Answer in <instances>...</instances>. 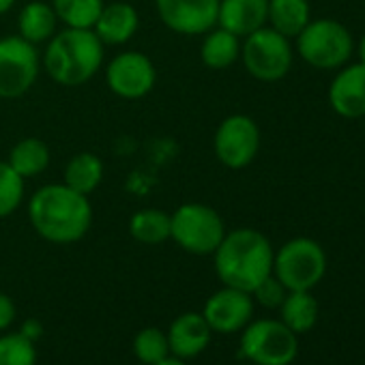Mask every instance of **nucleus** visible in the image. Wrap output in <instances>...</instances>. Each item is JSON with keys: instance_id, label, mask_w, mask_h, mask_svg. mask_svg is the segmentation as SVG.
I'll return each instance as SVG.
<instances>
[{"instance_id": "2eb2a0df", "label": "nucleus", "mask_w": 365, "mask_h": 365, "mask_svg": "<svg viewBox=\"0 0 365 365\" xmlns=\"http://www.w3.org/2000/svg\"><path fill=\"white\" fill-rule=\"evenodd\" d=\"M168 346H170V354L178 356L182 361L196 359L198 354H202L209 344H211V327L205 320L202 314L198 312H187L180 314L168 329Z\"/></svg>"}, {"instance_id": "473e14b6", "label": "nucleus", "mask_w": 365, "mask_h": 365, "mask_svg": "<svg viewBox=\"0 0 365 365\" xmlns=\"http://www.w3.org/2000/svg\"><path fill=\"white\" fill-rule=\"evenodd\" d=\"M155 365H187V361H182V359H178V356H165L163 361H159V363H155Z\"/></svg>"}, {"instance_id": "7ed1b4c3", "label": "nucleus", "mask_w": 365, "mask_h": 365, "mask_svg": "<svg viewBox=\"0 0 365 365\" xmlns=\"http://www.w3.org/2000/svg\"><path fill=\"white\" fill-rule=\"evenodd\" d=\"M275 250L271 241L254 228L226 232L213 252V264L220 282L252 294V290L273 273Z\"/></svg>"}, {"instance_id": "7c9ffc66", "label": "nucleus", "mask_w": 365, "mask_h": 365, "mask_svg": "<svg viewBox=\"0 0 365 365\" xmlns=\"http://www.w3.org/2000/svg\"><path fill=\"white\" fill-rule=\"evenodd\" d=\"M20 333H22L26 339H31V341H39V339L43 337L46 329H43L41 320H37V318H26V320L22 322V327H20Z\"/></svg>"}, {"instance_id": "f03ea898", "label": "nucleus", "mask_w": 365, "mask_h": 365, "mask_svg": "<svg viewBox=\"0 0 365 365\" xmlns=\"http://www.w3.org/2000/svg\"><path fill=\"white\" fill-rule=\"evenodd\" d=\"M106 65V46L93 29H63L41 52V69L65 88L91 82Z\"/></svg>"}, {"instance_id": "cd10ccee", "label": "nucleus", "mask_w": 365, "mask_h": 365, "mask_svg": "<svg viewBox=\"0 0 365 365\" xmlns=\"http://www.w3.org/2000/svg\"><path fill=\"white\" fill-rule=\"evenodd\" d=\"M0 365H37L35 341L22 333L0 335Z\"/></svg>"}, {"instance_id": "412c9836", "label": "nucleus", "mask_w": 365, "mask_h": 365, "mask_svg": "<svg viewBox=\"0 0 365 365\" xmlns=\"http://www.w3.org/2000/svg\"><path fill=\"white\" fill-rule=\"evenodd\" d=\"M312 20L309 0H269L267 26L279 35L294 39Z\"/></svg>"}, {"instance_id": "a211bd4d", "label": "nucleus", "mask_w": 365, "mask_h": 365, "mask_svg": "<svg viewBox=\"0 0 365 365\" xmlns=\"http://www.w3.org/2000/svg\"><path fill=\"white\" fill-rule=\"evenodd\" d=\"M58 26L61 24H58V18H56L52 5L43 3V0H33V3H26L20 9L18 35L37 48L46 46L58 33Z\"/></svg>"}, {"instance_id": "6ab92c4d", "label": "nucleus", "mask_w": 365, "mask_h": 365, "mask_svg": "<svg viewBox=\"0 0 365 365\" xmlns=\"http://www.w3.org/2000/svg\"><path fill=\"white\" fill-rule=\"evenodd\" d=\"M103 176H106V163L97 153H91V150L76 153L65 163V170H63L65 185L88 196V198L93 192L99 190V185L103 182Z\"/></svg>"}, {"instance_id": "9b49d317", "label": "nucleus", "mask_w": 365, "mask_h": 365, "mask_svg": "<svg viewBox=\"0 0 365 365\" xmlns=\"http://www.w3.org/2000/svg\"><path fill=\"white\" fill-rule=\"evenodd\" d=\"M106 84L112 95L125 101H138L153 93L157 84V67L148 54L123 50L106 63Z\"/></svg>"}, {"instance_id": "dca6fc26", "label": "nucleus", "mask_w": 365, "mask_h": 365, "mask_svg": "<svg viewBox=\"0 0 365 365\" xmlns=\"http://www.w3.org/2000/svg\"><path fill=\"white\" fill-rule=\"evenodd\" d=\"M93 31L106 48L127 46L140 31V14L131 3H106Z\"/></svg>"}, {"instance_id": "f257e3e1", "label": "nucleus", "mask_w": 365, "mask_h": 365, "mask_svg": "<svg viewBox=\"0 0 365 365\" xmlns=\"http://www.w3.org/2000/svg\"><path fill=\"white\" fill-rule=\"evenodd\" d=\"M33 230L48 243L73 245L82 241L93 226V205L88 196L67 187L65 182H46L26 207Z\"/></svg>"}, {"instance_id": "6e6552de", "label": "nucleus", "mask_w": 365, "mask_h": 365, "mask_svg": "<svg viewBox=\"0 0 365 365\" xmlns=\"http://www.w3.org/2000/svg\"><path fill=\"white\" fill-rule=\"evenodd\" d=\"M41 52L20 35L0 37V99H20L41 76Z\"/></svg>"}, {"instance_id": "ddd939ff", "label": "nucleus", "mask_w": 365, "mask_h": 365, "mask_svg": "<svg viewBox=\"0 0 365 365\" xmlns=\"http://www.w3.org/2000/svg\"><path fill=\"white\" fill-rule=\"evenodd\" d=\"M200 314L209 322L211 331L237 333V331H243L252 322L254 299L245 290L224 286L207 299L205 309Z\"/></svg>"}, {"instance_id": "bb28decb", "label": "nucleus", "mask_w": 365, "mask_h": 365, "mask_svg": "<svg viewBox=\"0 0 365 365\" xmlns=\"http://www.w3.org/2000/svg\"><path fill=\"white\" fill-rule=\"evenodd\" d=\"M133 354L144 365H155L170 356L168 335L157 327H146L135 333L133 337Z\"/></svg>"}, {"instance_id": "c9c22d12", "label": "nucleus", "mask_w": 365, "mask_h": 365, "mask_svg": "<svg viewBox=\"0 0 365 365\" xmlns=\"http://www.w3.org/2000/svg\"><path fill=\"white\" fill-rule=\"evenodd\" d=\"M363 131H365V127H363Z\"/></svg>"}, {"instance_id": "9d476101", "label": "nucleus", "mask_w": 365, "mask_h": 365, "mask_svg": "<svg viewBox=\"0 0 365 365\" xmlns=\"http://www.w3.org/2000/svg\"><path fill=\"white\" fill-rule=\"evenodd\" d=\"M260 140V127L252 116L230 114L215 129L213 153L228 170H243L258 157Z\"/></svg>"}, {"instance_id": "423d86ee", "label": "nucleus", "mask_w": 365, "mask_h": 365, "mask_svg": "<svg viewBox=\"0 0 365 365\" xmlns=\"http://www.w3.org/2000/svg\"><path fill=\"white\" fill-rule=\"evenodd\" d=\"M239 61L254 80L279 82L292 69L294 50L288 37L279 35L271 26H262L256 33L241 39Z\"/></svg>"}, {"instance_id": "aec40b11", "label": "nucleus", "mask_w": 365, "mask_h": 365, "mask_svg": "<svg viewBox=\"0 0 365 365\" xmlns=\"http://www.w3.org/2000/svg\"><path fill=\"white\" fill-rule=\"evenodd\" d=\"M241 58V37L230 31L215 26L202 35L200 43V61L207 69L224 71L230 69Z\"/></svg>"}, {"instance_id": "1a4fd4ad", "label": "nucleus", "mask_w": 365, "mask_h": 365, "mask_svg": "<svg viewBox=\"0 0 365 365\" xmlns=\"http://www.w3.org/2000/svg\"><path fill=\"white\" fill-rule=\"evenodd\" d=\"M299 339L282 320H254L243 329L241 356L254 365H290L297 359Z\"/></svg>"}, {"instance_id": "39448f33", "label": "nucleus", "mask_w": 365, "mask_h": 365, "mask_svg": "<svg viewBox=\"0 0 365 365\" xmlns=\"http://www.w3.org/2000/svg\"><path fill=\"white\" fill-rule=\"evenodd\" d=\"M294 41L297 54L309 67L322 71L344 67L354 52L350 31L331 18L309 20V24L294 37Z\"/></svg>"}, {"instance_id": "f704fd0d", "label": "nucleus", "mask_w": 365, "mask_h": 365, "mask_svg": "<svg viewBox=\"0 0 365 365\" xmlns=\"http://www.w3.org/2000/svg\"><path fill=\"white\" fill-rule=\"evenodd\" d=\"M250 365H254V363H250Z\"/></svg>"}, {"instance_id": "72a5a7b5", "label": "nucleus", "mask_w": 365, "mask_h": 365, "mask_svg": "<svg viewBox=\"0 0 365 365\" xmlns=\"http://www.w3.org/2000/svg\"><path fill=\"white\" fill-rule=\"evenodd\" d=\"M356 54H359V63L365 65V35L361 37V41H359V46H356Z\"/></svg>"}, {"instance_id": "0eeeda50", "label": "nucleus", "mask_w": 365, "mask_h": 365, "mask_svg": "<svg viewBox=\"0 0 365 365\" xmlns=\"http://www.w3.org/2000/svg\"><path fill=\"white\" fill-rule=\"evenodd\" d=\"M327 273V254L314 239L297 237L284 243L273 258V275L292 290H312Z\"/></svg>"}, {"instance_id": "f8f14e48", "label": "nucleus", "mask_w": 365, "mask_h": 365, "mask_svg": "<svg viewBox=\"0 0 365 365\" xmlns=\"http://www.w3.org/2000/svg\"><path fill=\"white\" fill-rule=\"evenodd\" d=\"M159 22L180 37H202L217 26L220 0H155Z\"/></svg>"}, {"instance_id": "393cba45", "label": "nucleus", "mask_w": 365, "mask_h": 365, "mask_svg": "<svg viewBox=\"0 0 365 365\" xmlns=\"http://www.w3.org/2000/svg\"><path fill=\"white\" fill-rule=\"evenodd\" d=\"M63 29H93L106 0H50Z\"/></svg>"}, {"instance_id": "2f4dec72", "label": "nucleus", "mask_w": 365, "mask_h": 365, "mask_svg": "<svg viewBox=\"0 0 365 365\" xmlns=\"http://www.w3.org/2000/svg\"><path fill=\"white\" fill-rule=\"evenodd\" d=\"M16 5H18V0H0V18L7 16Z\"/></svg>"}, {"instance_id": "4be33fe9", "label": "nucleus", "mask_w": 365, "mask_h": 365, "mask_svg": "<svg viewBox=\"0 0 365 365\" xmlns=\"http://www.w3.org/2000/svg\"><path fill=\"white\" fill-rule=\"evenodd\" d=\"M50 159H52V153H50V146L43 140H39V138H24V140L16 142L11 146L7 163L24 180H31V178L41 176L50 168Z\"/></svg>"}, {"instance_id": "a878e982", "label": "nucleus", "mask_w": 365, "mask_h": 365, "mask_svg": "<svg viewBox=\"0 0 365 365\" xmlns=\"http://www.w3.org/2000/svg\"><path fill=\"white\" fill-rule=\"evenodd\" d=\"M26 200V180L7 163L0 161V220H7Z\"/></svg>"}, {"instance_id": "5701e85b", "label": "nucleus", "mask_w": 365, "mask_h": 365, "mask_svg": "<svg viewBox=\"0 0 365 365\" xmlns=\"http://www.w3.org/2000/svg\"><path fill=\"white\" fill-rule=\"evenodd\" d=\"M282 322L294 331V333H305L314 329L318 320V301L312 294V290H292L286 294L284 303L279 305Z\"/></svg>"}, {"instance_id": "f3484780", "label": "nucleus", "mask_w": 365, "mask_h": 365, "mask_svg": "<svg viewBox=\"0 0 365 365\" xmlns=\"http://www.w3.org/2000/svg\"><path fill=\"white\" fill-rule=\"evenodd\" d=\"M269 0H220L217 26L237 37H247L267 26Z\"/></svg>"}, {"instance_id": "c756f323", "label": "nucleus", "mask_w": 365, "mask_h": 365, "mask_svg": "<svg viewBox=\"0 0 365 365\" xmlns=\"http://www.w3.org/2000/svg\"><path fill=\"white\" fill-rule=\"evenodd\" d=\"M18 316V309H16V303L9 294L0 292V331H5L14 324Z\"/></svg>"}, {"instance_id": "4468645a", "label": "nucleus", "mask_w": 365, "mask_h": 365, "mask_svg": "<svg viewBox=\"0 0 365 365\" xmlns=\"http://www.w3.org/2000/svg\"><path fill=\"white\" fill-rule=\"evenodd\" d=\"M329 106L344 118H365V65H344L329 86Z\"/></svg>"}, {"instance_id": "c85d7f7f", "label": "nucleus", "mask_w": 365, "mask_h": 365, "mask_svg": "<svg viewBox=\"0 0 365 365\" xmlns=\"http://www.w3.org/2000/svg\"><path fill=\"white\" fill-rule=\"evenodd\" d=\"M286 294H288L286 286H284L273 273H271L267 279H262V282L252 290V299H254L256 303H260L262 307H267V309H279V305L284 303Z\"/></svg>"}, {"instance_id": "20e7f679", "label": "nucleus", "mask_w": 365, "mask_h": 365, "mask_svg": "<svg viewBox=\"0 0 365 365\" xmlns=\"http://www.w3.org/2000/svg\"><path fill=\"white\" fill-rule=\"evenodd\" d=\"M226 232L224 217L205 202H185L170 213V241L192 256H213Z\"/></svg>"}, {"instance_id": "b1692460", "label": "nucleus", "mask_w": 365, "mask_h": 365, "mask_svg": "<svg viewBox=\"0 0 365 365\" xmlns=\"http://www.w3.org/2000/svg\"><path fill=\"white\" fill-rule=\"evenodd\" d=\"M129 235L142 245H161L170 241V213L161 209L135 211L129 220Z\"/></svg>"}]
</instances>
